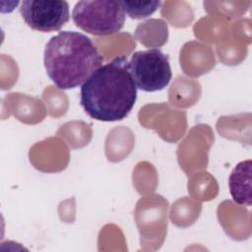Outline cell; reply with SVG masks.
Instances as JSON below:
<instances>
[{"label": "cell", "mask_w": 252, "mask_h": 252, "mask_svg": "<svg viewBox=\"0 0 252 252\" xmlns=\"http://www.w3.org/2000/svg\"><path fill=\"white\" fill-rule=\"evenodd\" d=\"M46 74L60 90L82 86L101 65L103 58L86 34L59 32L46 43L43 57Z\"/></svg>", "instance_id": "obj_2"}, {"label": "cell", "mask_w": 252, "mask_h": 252, "mask_svg": "<svg viewBox=\"0 0 252 252\" xmlns=\"http://www.w3.org/2000/svg\"><path fill=\"white\" fill-rule=\"evenodd\" d=\"M125 13L132 19H145L153 15L161 5L160 1H119Z\"/></svg>", "instance_id": "obj_7"}, {"label": "cell", "mask_w": 252, "mask_h": 252, "mask_svg": "<svg viewBox=\"0 0 252 252\" xmlns=\"http://www.w3.org/2000/svg\"><path fill=\"white\" fill-rule=\"evenodd\" d=\"M232 199L240 205H251V160L239 162L228 178Z\"/></svg>", "instance_id": "obj_6"}, {"label": "cell", "mask_w": 252, "mask_h": 252, "mask_svg": "<svg viewBox=\"0 0 252 252\" xmlns=\"http://www.w3.org/2000/svg\"><path fill=\"white\" fill-rule=\"evenodd\" d=\"M72 20L78 28L91 34L111 35L123 28L125 13L119 1H79L73 9Z\"/></svg>", "instance_id": "obj_3"}, {"label": "cell", "mask_w": 252, "mask_h": 252, "mask_svg": "<svg viewBox=\"0 0 252 252\" xmlns=\"http://www.w3.org/2000/svg\"><path fill=\"white\" fill-rule=\"evenodd\" d=\"M129 64L137 89L143 92L161 91L171 80L172 73L168 56L159 49L137 51L132 54Z\"/></svg>", "instance_id": "obj_4"}, {"label": "cell", "mask_w": 252, "mask_h": 252, "mask_svg": "<svg viewBox=\"0 0 252 252\" xmlns=\"http://www.w3.org/2000/svg\"><path fill=\"white\" fill-rule=\"evenodd\" d=\"M20 13L31 29L43 32L59 31L70 19L68 3L58 0H25Z\"/></svg>", "instance_id": "obj_5"}, {"label": "cell", "mask_w": 252, "mask_h": 252, "mask_svg": "<svg viewBox=\"0 0 252 252\" xmlns=\"http://www.w3.org/2000/svg\"><path fill=\"white\" fill-rule=\"evenodd\" d=\"M80 102L92 118L112 122L126 118L137 99V86L126 57L101 65L81 87Z\"/></svg>", "instance_id": "obj_1"}]
</instances>
